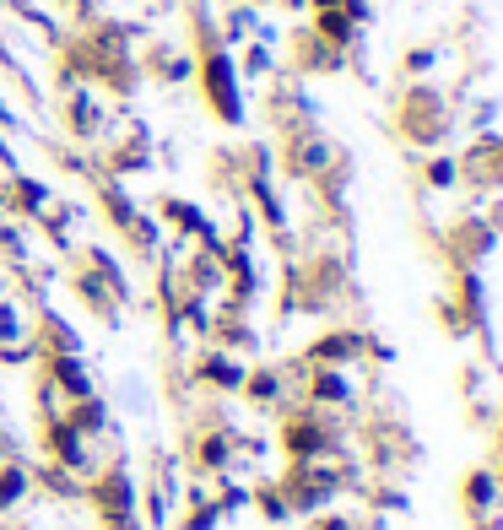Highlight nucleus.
I'll return each mask as SVG.
<instances>
[{
	"mask_svg": "<svg viewBox=\"0 0 503 530\" xmlns=\"http://www.w3.org/2000/svg\"><path fill=\"white\" fill-rule=\"evenodd\" d=\"M190 17H195V38H201V87H206V103L217 109V119L238 125V119H244V98H238L233 60H228V49L217 44V28H211V17H206L201 0L190 6Z\"/></svg>",
	"mask_w": 503,
	"mask_h": 530,
	"instance_id": "f257e3e1",
	"label": "nucleus"
},
{
	"mask_svg": "<svg viewBox=\"0 0 503 530\" xmlns=\"http://www.w3.org/2000/svg\"><path fill=\"white\" fill-rule=\"evenodd\" d=\"M439 114H444V103L433 98L428 87H417L412 98H406V125H401V130H406L412 141H439L444 130H449V119H439Z\"/></svg>",
	"mask_w": 503,
	"mask_h": 530,
	"instance_id": "f03ea898",
	"label": "nucleus"
},
{
	"mask_svg": "<svg viewBox=\"0 0 503 530\" xmlns=\"http://www.w3.org/2000/svg\"><path fill=\"white\" fill-rule=\"evenodd\" d=\"M293 55H298L303 71H336V65H341V49H330L325 38H314L309 28L293 33Z\"/></svg>",
	"mask_w": 503,
	"mask_h": 530,
	"instance_id": "7ed1b4c3",
	"label": "nucleus"
},
{
	"mask_svg": "<svg viewBox=\"0 0 503 530\" xmlns=\"http://www.w3.org/2000/svg\"><path fill=\"white\" fill-rule=\"evenodd\" d=\"M309 33H314V38H325L330 49H347V44H357V22H352L341 6L314 11V28H309Z\"/></svg>",
	"mask_w": 503,
	"mask_h": 530,
	"instance_id": "20e7f679",
	"label": "nucleus"
},
{
	"mask_svg": "<svg viewBox=\"0 0 503 530\" xmlns=\"http://www.w3.org/2000/svg\"><path fill=\"white\" fill-rule=\"evenodd\" d=\"M352 352H357V336L336 330V336H325V341H314V347H309V363H347Z\"/></svg>",
	"mask_w": 503,
	"mask_h": 530,
	"instance_id": "39448f33",
	"label": "nucleus"
},
{
	"mask_svg": "<svg viewBox=\"0 0 503 530\" xmlns=\"http://www.w3.org/2000/svg\"><path fill=\"white\" fill-rule=\"evenodd\" d=\"M49 374H55V384H60V390H71V395H87V374H82V363H76L71 352L49 357Z\"/></svg>",
	"mask_w": 503,
	"mask_h": 530,
	"instance_id": "423d86ee",
	"label": "nucleus"
},
{
	"mask_svg": "<svg viewBox=\"0 0 503 530\" xmlns=\"http://www.w3.org/2000/svg\"><path fill=\"white\" fill-rule=\"evenodd\" d=\"M147 65H152V71H163V82L190 76V60H184L179 49H168V44H152V49H147Z\"/></svg>",
	"mask_w": 503,
	"mask_h": 530,
	"instance_id": "0eeeda50",
	"label": "nucleus"
},
{
	"mask_svg": "<svg viewBox=\"0 0 503 530\" xmlns=\"http://www.w3.org/2000/svg\"><path fill=\"white\" fill-rule=\"evenodd\" d=\"M163 217H168V222H179V228H195V233H206L201 211H195V206H184V201H163Z\"/></svg>",
	"mask_w": 503,
	"mask_h": 530,
	"instance_id": "6e6552de",
	"label": "nucleus"
},
{
	"mask_svg": "<svg viewBox=\"0 0 503 530\" xmlns=\"http://www.w3.org/2000/svg\"><path fill=\"white\" fill-rule=\"evenodd\" d=\"M309 395H320V401H341V395H347V384H341V374H330V368H325V374L309 379Z\"/></svg>",
	"mask_w": 503,
	"mask_h": 530,
	"instance_id": "1a4fd4ad",
	"label": "nucleus"
},
{
	"mask_svg": "<svg viewBox=\"0 0 503 530\" xmlns=\"http://www.w3.org/2000/svg\"><path fill=\"white\" fill-rule=\"evenodd\" d=\"M201 374H206L211 384H228V390H233V384H244V368H238V363H222V357H217V363H206Z\"/></svg>",
	"mask_w": 503,
	"mask_h": 530,
	"instance_id": "9d476101",
	"label": "nucleus"
},
{
	"mask_svg": "<svg viewBox=\"0 0 503 530\" xmlns=\"http://www.w3.org/2000/svg\"><path fill=\"white\" fill-rule=\"evenodd\" d=\"M455 174H460V168L449 163V157H433V163H428V179L433 184H455Z\"/></svg>",
	"mask_w": 503,
	"mask_h": 530,
	"instance_id": "9b49d317",
	"label": "nucleus"
},
{
	"mask_svg": "<svg viewBox=\"0 0 503 530\" xmlns=\"http://www.w3.org/2000/svg\"><path fill=\"white\" fill-rule=\"evenodd\" d=\"M17 493H22V476H17V471H0V503L17 498Z\"/></svg>",
	"mask_w": 503,
	"mask_h": 530,
	"instance_id": "f8f14e48",
	"label": "nucleus"
},
{
	"mask_svg": "<svg viewBox=\"0 0 503 530\" xmlns=\"http://www.w3.org/2000/svg\"><path fill=\"white\" fill-rule=\"evenodd\" d=\"M336 6H341V11H347V17H352V22H368V0H336Z\"/></svg>",
	"mask_w": 503,
	"mask_h": 530,
	"instance_id": "ddd939ff",
	"label": "nucleus"
},
{
	"mask_svg": "<svg viewBox=\"0 0 503 530\" xmlns=\"http://www.w3.org/2000/svg\"><path fill=\"white\" fill-rule=\"evenodd\" d=\"M433 65V49H412V55H406V71H428Z\"/></svg>",
	"mask_w": 503,
	"mask_h": 530,
	"instance_id": "4468645a",
	"label": "nucleus"
},
{
	"mask_svg": "<svg viewBox=\"0 0 503 530\" xmlns=\"http://www.w3.org/2000/svg\"><path fill=\"white\" fill-rule=\"evenodd\" d=\"M249 390H255L260 401H266V395H276V379H271V374H255V379H249Z\"/></svg>",
	"mask_w": 503,
	"mask_h": 530,
	"instance_id": "2eb2a0df",
	"label": "nucleus"
},
{
	"mask_svg": "<svg viewBox=\"0 0 503 530\" xmlns=\"http://www.w3.org/2000/svg\"><path fill=\"white\" fill-rule=\"evenodd\" d=\"M0 336H17V314L11 309H0Z\"/></svg>",
	"mask_w": 503,
	"mask_h": 530,
	"instance_id": "dca6fc26",
	"label": "nucleus"
},
{
	"mask_svg": "<svg viewBox=\"0 0 503 530\" xmlns=\"http://www.w3.org/2000/svg\"><path fill=\"white\" fill-rule=\"evenodd\" d=\"M303 6H314V11H330V6H336V0H303Z\"/></svg>",
	"mask_w": 503,
	"mask_h": 530,
	"instance_id": "f3484780",
	"label": "nucleus"
},
{
	"mask_svg": "<svg viewBox=\"0 0 503 530\" xmlns=\"http://www.w3.org/2000/svg\"><path fill=\"white\" fill-rule=\"evenodd\" d=\"M60 6H87V0H60Z\"/></svg>",
	"mask_w": 503,
	"mask_h": 530,
	"instance_id": "a211bd4d",
	"label": "nucleus"
},
{
	"mask_svg": "<svg viewBox=\"0 0 503 530\" xmlns=\"http://www.w3.org/2000/svg\"><path fill=\"white\" fill-rule=\"evenodd\" d=\"M249 6H266V0H249Z\"/></svg>",
	"mask_w": 503,
	"mask_h": 530,
	"instance_id": "6ab92c4d",
	"label": "nucleus"
},
{
	"mask_svg": "<svg viewBox=\"0 0 503 530\" xmlns=\"http://www.w3.org/2000/svg\"><path fill=\"white\" fill-rule=\"evenodd\" d=\"M498 163H503V152H498Z\"/></svg>",
	"mask_w": 503,
	"mask_h": 530,
	"instance_id": "aec40b11",
	"label": "nucleus"
}]
</instances>
